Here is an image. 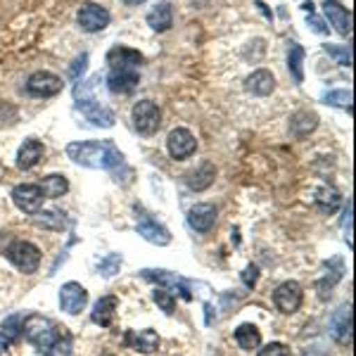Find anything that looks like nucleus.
<instances>
[{
    "instance_id": "obj_1",
    "label": "nucleus",
    "mask_w": 356,
    "mask_h": 356,
    "mask_svg": "<svg viewBox=\"0 0 356 356\" xmlns=\"http://www.w3.org/2000/svg\"><path fill=\"white\" fill-rule=\"evenodd\" d=\"M67 157L74 164L86 166V169H105L112 171L124 164V154L112 140H83L69 143Z\"/></svg>"
},
{
    "instance_id": "obj_2",
    "label": "nucleus",
    "mask_w": 356,
    "mask_h": 356,
    "mask_svg": "<svg viewBox=\"0 0 356 356\" xmlns=\"http://www.w3.org/2000/svg\"><path fill=\"white\" fill-rule=\"evenodd\" d=\"M22 332L24 340L38 349H50L60 337V330L55 328V323L50 318H45L41 314H31L22 321Z\"/></svg>"
},
{
    "instance_id": "obj_3",
    "label": "nucleus",
    "mask_w": 356,
    "mask_h": 356,
    "mask_svg": "<svg viewBox=\"0 0 356 356\" xmlns=\"http://www.w3.org/2000/svg\"><path fill=\"white\" fill-rule=\"evenodd\" d=\"M5 257H8V261L13 264L15 268H19L24 275L36 273L38 266H41V250L33 243H26V240H15V243L5 250Z\"/></svg>"
},
{
    "instance_id": "obj_4",
    "label": "nucleus",
    "mask_w": 356,
    "mask_h": 356,
    "mask_svg": "<svg viewBox=\"0 0 356 356\" xmlns=\"http://www.w3.org/2000/svg\"><path fill=\"white\" fill-rule=\"evenodd\" d=\"M131 119H134V126L138 134L143 136H152L157 134V129L162 126V112L154 105L152 100H140L134 105V112H131Z\"/></svg>"
},
{
    "instance_id": "obj_5",
    "label": "nucleus",
    "mask_w": 356,
    "mask_h": 356,
    "mask_svg": "<svg viewBox=\"0 0 356 356\" xmlns=\"http://www.w3.org/2000/svg\"><path fill=\"white\" fill-rule=\"evenodd\" d=\"M140 275L145 280H152V283L162 285L164 290H169L171 295H181L186 302L193 300V283H188V280H183L181 275L176 273H169V271H162V268H145V271H140Z\"/></svg>"
},
{
    "instance_id": "obj_6",
    "label": "nucleus",
    "mask_w": 356,
    "mask_h": 356,
    "mask_svg": "<svg viewBox=\"0 0 356 356\" xmlns=\"http://www.w3.org/2000/svg\"><path fill=\"white\" fill-rule=\"evenodd\" d=\"M302 300H304V292H302V285L295 283V280H285L280 283L278 288L273 292V304L280 314H295L300 312L302 307Z\"/></svg>"
},
{
    "instance_id": "obj_7",
    "label": "nucleus",
    "mask_w": 356,
    "mask_h": 356,
    "mask_svg": "<svg viewBox=\"0 0 356 356\" xmlns=\"http://www.w3.org/2000/svg\"><path fill=\"white\" fill-rule=\"evenodd\" d=\"M330 335L337 344H352V330H354V312L352 304H342L330 316Z\"/></svg>"
},
{
    "instance_id": "obj_8",
    "label": "nucleus",
    "mask_w": 356,
    "mask_h": 356,
    "mask_svg": "<svg viewBox=\"0 0 356 356\" xmlns=\"http://www.w3.org/2000/svg\"><path fill=\"white\" fill-rule=\"evenodd\" d=\"M88 304V292L81 283L76 280H69L60 288V309L69 316H79Z\"/></svg>"
},
{
    "instance_id": "obj_9",
    "label": "nucleus",
    "mask_w": 356,
    "mask_h": 356,
    "mask_svg": "<svg viewBox=\"0 0 356 356\" xmlns=\"http://www.w3.org/2000/svg\"><path fill=\"white\" fill-rule=\"evenodd\" d=\"M13 202L24 214H36L41 211L43 204V191L36 183H22V186L13 188Z\"/></svg>"
},
{
    "instance_id": "obj_10",
    "label": "nucleus",
    "mask_w": 356,
    "mask_h": 356,
    "mask_svg": "<svg viewBox=\"0 0 356 356\" xmlns=\"http://www.w3.org/2000/svg\"><path fill=\"white\" fill-rule=\"evenodd\" d=\"M110 13H107L102 5H97V3H86L79 8V15H76V22H79V26L83 29V31H88V33H97V31H102L107 24H110Z\"/></svg>"
},
{
    "instance_id": "obj_11",
    "label": "nucleus",
    "mask_w": 356,
    "mask_h": 356,
    "mask_svg": "<svg viewBox=\"0 0 356 356\" xmlns=\"http://www.w3.org/2000/svg\"><path fill=\"white\" fill-rule=\"evenodd\" d=\"M166 150H169L171 159L183 162V159H188L195 154V150H197V140H195V136L188 129H174L169 134V138H166Z\"/></svg>"
},
{
    "instance_id": "obj_12",
    "label": "nucleus",
    "mask_w": 356,
    "mask_h": 356,
    "mask_svg": "<svg viewBox=\"0 0 356 356\" xmlns=\"http://www.w3.org/2000/svg\"><path fill=\"white\" fill-rule=\"evenodd\" d=\"M62 79L53 72H33L26 79V90L36 97H53L62 90Z\"/></svg>"
},
{
    "instance_id": "obj_13",
    "label": "nucleus",
    "mask_w": 356,
    "mask_h": 356,
    "mask_svg": "<svg viewBox=\"0 0 356 356\" xmlns=\"http://www.w3.org/2000/svg\"><path fill=\"white\" fill-rule=\"evenodd\" d=\"M124 344L138 354H154L159 349V335L152 328L145 330H129L124 335Z\"/></svg>"
},
{
    "instance_id": "obj_14",
    "label": "nucleus",
    "mask_w": 356,
    "mask_h": 356,
    "mask_svg": "<svg viewBox=\"0 0 356 356\" xmlns=\"http://www.w3.org/2000/svg\"><path fill=\"white\" fill-rule=\"evenodd\" d=\"M138 235H140L143 240H147V243L157 245V247H166L171 243V233L166 231V228L162 226V223H157L154 219H150L147 214L138 216Z\"/></svg>"
},
{
    "instance_id": "obj_15",
    "label": "nucleus",
    "mask_w": 356,
    "mask_h": 356,
    "mask_svg": "<svg viewBox=\"0 0 356 356\" xmlns=\"http://www.w3.org/2000/svg\"><path fill=\"white\" fill-rule=\"evenodd\" d=\"M138 83H140L138 69H112L110 76H107L110 90L119 95H131L138 88Z\"/></svg>"
},
{
    "instance_id": "obj_16",
    "label": "nucleus",
    "mask_w": 356,
    "mask_h": 356,
    "mask_svg": "<svg viewBox=\"0 0 356 356\" xmlns=\"http://www.w3.org/2000/svg\"><path fill=\"white\" fill-rule=\"evenodd\" d=\"M216 223V207L209 202H200L195 204L191 211H188V226L197 233H207L211 231Z\"/></svg>"
},
{
    "instance_id": "obj_17",
    "label": "nucleus",
    "mask_w": 356,
    "mask_h": 356,
    "mask_svg": "<svg viewBox=\"0 0 356 356\" xmlns=\"http://www.w3.org/2000/svg\"><path fill=\"white\" fill-rule=\"evenodd\" d=\"M76 107L90 124L102 126V129H110V126H114V112L107 110L105 105H100L97 100H79Z\"/></svg>"
},
{
    "instance_id": "obj_18",
    "label": "nucleus",
    "mask_w": 356,
    "mask_h": 356,
    "mask_svg": "<svg viewBox=\"0 0 356 356\" xmlns=\"http://www.w3.org/2000/svg\"><path fill=\"white\" fill-rule=\"evenodd\" d=\"M323 13H325V17H328L330 24L335 26L337 33H342V36H352V15H349L347 8H342L337 0H325Z\"/></svg>"
},
{
    "instance_id": "obj_19",
    "label": "nucleus",
    "mask_w": 356,
    "mask_h": 356,
    "mask_svg": "<svg viewBox=\"0 0 356 356\" xmlns=\"http://www.w3.org/2000/svg\"><path fill=\"white\" fill-rule=\"evenodd\" d=\"M107 65L112 69H138L143 65V55L126 45H114L107 53Z\"/></svg>"
},
{
    "instance_id": "obj_20",
    "label": "nucleus",
    "mask_w": 356,
    "mask_h": 356,
    "mask_svg": "<svg viewBox=\"0 0 356 356\" xmlns=\"http://www.w3.org/2000/svg\"><path fill=\"white\" fill-rule=\"evenodd\" d=\"M117 309H119V300L114 295H107V297H100L95 302L93 312H90V321L100 328H110L114 323V316H117Z\"/></svg>"
},
{
    "instance_id": "obj_21",
    "label": "nucleus",
    "mask_w": 356,
    "mask_h": 356,
    "mask_svg": "<svg viewBox=\"0 0 356 356\" xmlns=\"http://www.w3.org/2000/svg\"><path fill=\"white\" fill-rule=\"evenodd\" d=\"M45 154V147L41 140H36V138H26L24 143H22L19 152H17V166L19 169H33L38 162L43 159Z\"/></svg>"
},
{
    "instance_id": "obj_22",
    "label": "nucleus",
    "mask_w": 356,
    "mask_h": 356,
    "mask_svg": "<svg viewBox=\"0 0 356 356\" xmlns=\"http://www.w3.org/2000/svg\"><path fill=\"white\" fill-rule=\"evenodd\" d=\"M245 88L250 90L252 95H259V97H266L273 93L275 88V76L268 69H257L252 72L250 76L245 79Z\"/></svg>"
},
{
    "instance_id": "obj_23",
    "label": "nucleus",
    "mask_w": 356,
    "mask_h": 356,
    "mask_svg": "<svg viewBox=\"0 0 356 356\" xmlns=\"http://www.w3.org/2000/svg\"><path fill=\"white\" fill-rule=\"evenodd\" d=\"M214 178H216V166L211 162H202L197 169L186 176V183H188L191 191L200 193V191H207V188L214 183Z\"/></svg>"
},
{
    "instance_id": "obj_24",
    "label": "nucleus",
    "mask_w": 356,
    "mask_h": 356,
    "mask_svg": "<svg viewBox=\"0 0 356 356\" xmlns=\"http://www.w3.org/2000/svg\"><path fill=\"white\" fill-rule=\"evenodd\" d=\"M147 24H150L152 31L157 33H164L169 31L171 24H174V10H171V3H159L147 13Z\"/></svg>"
},
{
    "instance_id": "obj_25",
    "label": "nucleus",
    "mask_w": 356,
    "mask_h": 356,
    "mask_svg": "<svg viewBox=\"0 0 356 356\" xmlns=\"http://www.w3.org/2000/svg\"><path fill=\"white\" fill-rule=\"evenodd\" d=\"M316 129H318V114H316V112L302 110V112L292 114L290 134L295 138H307L309 134H314Z\"/></svg>"
},
{
    "instance_id": "obj_26",
    "label": "nucleus",
    "mask_w": 356,
    "mask_h": 356,
    "mask_svg": "<svg viewBox=\"0 0 356 356\" xmlns=\"http://www.w3.org/2000/svg\"><path fill=\"white\" fill-rule=\"evenodd\" d=\"M235 342H238V347L245 349V352L259 349L261 347V332L257 325L243 323V325H238V330H235Z\"/></svg>"
},
{
    "instance_id": "obj_27",
    "label": "nucleus",
    "mask_w": 356,
    "mask_h": 356,
    "mask_svg": "<svg viewBox=\"0 0 356 356\" xmlns=\"http://www.w3.org/2000/svg\"><path fill=\"white\" fill-rule=\"evenodd\" d=\"M342 204V195L335 188H321L316 193V207H318L323 214H335L337 207Z\"/></svg>"
},
{
    "instance_id": "obj_28",
    "label": "nucleus",
    "mask_w": 356,
    "mask_h": 356,
    "mask_svg": "<svg viewBox=\"0 0 356 356\" xmlns=\"http://www.w3.org/2000/svg\"><path fill=\"white\" fill-rule=\"evenodd\" d=\"M41 191H43V197L57 200L69 191V181L62 174H50L41 181Z\"/></svg>"
},
{
    "instance_id": "obj_29",
    "label": "nucleus",
    "mask_w": 356,
    "mask_h": 356,
    "mask_svg": "<svg viewBox=\"0 0 356 356\" xmlns=\"http://www.w3.org/2000/svg\"><path fill=\"white\" fill-rule=\"evenodd\" d=\"M304 48L300 43H290L288 48V69L292 74V79H295L297 83L304 81Z\"/></svg>"
},
{
    "instance_id": "obj_30",
    "label": "nucleus",
    "mask_w": 356,
    "mask_h": 356,
    "mask_svg": "<svg viewBox=\"0 0 356 356\" xmlns=\"http://www.w3.org/2000/svg\"><path fill=\"white\" fill-rule=\"evenodd\" d=\"M33 221H36V226L50 228V231H62V228H65V216H62V211H57V209L36 211V214H33Z\"/></svg>"
},
{
    "instance_id": "obj_31",
    "label": "nucleus",
    "mask_w": 356,
    "mask_h": 356,
    "mask_svg": "<svg viewBox=\"0 0 356 356\" xmlns=\"http://www.w3.org/2000/svg\"><path fill=\"white\" fill-rule=\"evenodd\" d=\"M323 100L332 107H342V110L352 112V90H330L323 95Z\"/></svg>"
},
{
    "instance_id": "obj_32",
    "label": "nucleus",
    "mask_w": 356,
    "mask_h": 356,
    "mask_svg": "<svg viewBox=\"0 0 356 356\" xmlns=\"http://www.w3.org/2000/svg\"><path fill=\"white\" fill-rule=\"evenodd\" d=\"M119 268H122V254H107L105 259H100V264H97V271L105 278H112L114 273H119Z\"/></svg>"
},
{
    "instance_id": "obj_33",
    "label": "nucleus",
    "mask_w": 356,
    "mask_h": 356,
    "mask_svg": "<svg viewBox=\"0 0 356 356\" xmlns=\"http://www.w3.org/2000/svg\"><path fill=\"white\" fill-rule=\"evenodd\" d=\"M325 53L330 57H335L337 65L342 67H352V50L347 48V45H325Z\"/></svg>"
},
{
    "instance_id": "obj_34",
    "label": "nucleus",
    "mask_w": 356,
    "mask_h": 356,
    "mask_svg": "<svg viewBox=\"0 0 356 356\" xmlns=\"http://www.w3.org/2000/svg\"><path fill=\"white\" fill-rule=\"evenodd\" d=\"M152 300L162 307V312L164 314H174V307H176V300H174V295H171L169 290H164V288H159V290H154V295H152Z\"/></svg>"
},
{
    "instance_id": "obj_35",
    "label": "nucleus",
    "mask_w": 356,
    "mask_h": 356,
    "mask_svg": "<svg viewBox=\"0 0 356 356\" xmlns=\"http://www.w3.org/2000/svg\"><path fill=\"white\" fill-rule=\"evenodd\" d=\"M3 330H5V335H8L10 340H17V337L22 335V316L19 314H13L10 318H5Z\"/></svg>"
},
{
    "instance_id": "obj_36",
    "label": "nucleus",
    "mask_w": 356,
    "mask_h": 356,
    "mask_svg": "<svg viewBox=\"0 0 356 356\" xmlns=\"http://www.w3.org/2000/svg\"><path fill=\"white\" fill-rule=\"evenodd\" d=\"M50 352H53V356H72V337L60 335L57 337V342L50 347Z\"/></svg>"
},
{
    "instance_id": "obj_37",
    "label": "nucleus",
    "mask_w": 356,
    "mask_h": 356,
    "mask_svg": "<svg viewBox=\"0 0 356 356\" xmlns=\"http://www.w3.org/2000/svg\"><path fill=\"white\" fill-rule=\"evenodd\" d=\"M86 67H88V55H79L76 60L72 62V67H69V76L74 79V81H79V76L86 72Z\"/></svg>"
},
{
    "instance_id": "obj_38",
    "label": "nucleus",
    "mask_w": 356,
    "mask_h": 356,
    "mask_svg": "<svg viewBox=\"0 0 356 356\" xmlns=\"http://www.w3.org/2000/svg\"><path fill=\"white\" fill-rule=\"evenodd\" d=\"M257 356H290L288 352V347H285L283 342H271V344H266L264 349H259V354Z\"/></svg>"
},
{
    "instance_id": "obj_39",
    "label": "nucleus",
    "mask_w": 356,
    "mask_h": 356,
    "mask_svg": "<svg viewBox=\"0 0 356 356\" xmlns=\"http://www.w3.org/2000/svg\"><path fill=\"white\" fill-rule=\"evenodd\" d=\"M257 280H259V268H257L254 264H250V266L243 271V283L247 285V288H254Z\"/></svg>"
},
{
    "instance_id": "obj_40",
    "label": "nucleus",
    "mask_w": 356,
    "mask_h": 356,
    "mask_svg": "<svg viewBox=\"0 0 356 356\" xmlns=\"http://www.w3.org/2000/svg\"><path fill=\"white\" fill-rule=\"evenodd\" d=\"M347 221H344V240H347V245L352 247V202H347Z\"/></svg>"
},
{
    "instance_id": "obj_41",
    "label": "nucleus",
    "mask_w": 356,
    "mask_h": 356,
    "mask_svg": "<svg viewBox=\"0 0 356 356\" xmlns=\"http://www.w3.org/2000/svg\"><path fill=\"white\" fill-rule=\"evenodd\" d=\"M309 24H312V29L316 33H328V26L323 24V22L318 19V17H314V13L309 15Z\"/></svg>"
},
{
    "instance_id": "obj_42",
    "label": "nucleus",
    "mask_w": 356,
    "mask_h": 356,
    "mask_svg": "<svg viewBox=\"0 0 356 356\" xmlns=\"http://www.w3.org/2000/svg\"><path fill=\"white\" fill-rule=\"evenodd\" d=\"M10 342H13V340H10V337L5 335V332H0V356H3L10 349Z\"/></svg>"
},
{
    "instance_id": "obj_43",
    "label": "nucleus",
    "mask_w": 356,
    "mask_h": 356,
    "mask_svg": "<svg viewBox=\"0 0 356 356\" xmlns=\"http://www.w3.org/2000/svg\"><path fill=\"white\" fill-rule=\"evenodd\" d=\"M124 3H126V5H143L145 0H124Z\"/></svg>"
},
{
    "instance_id": "obj_44",
    "label": "nucleus",
    "mask_w": 356,
    "mask_h": 356,
    "mask_svg": "<svg viewBox=\"0 0 356 356\" xmlns=\"http://www.w3.org/2000/svg\"><path fill=\"white\" fill-rule=\"evenodd\" d=\"M102 356H114V354H102Z\"/></svg>"
}]
</instances>
